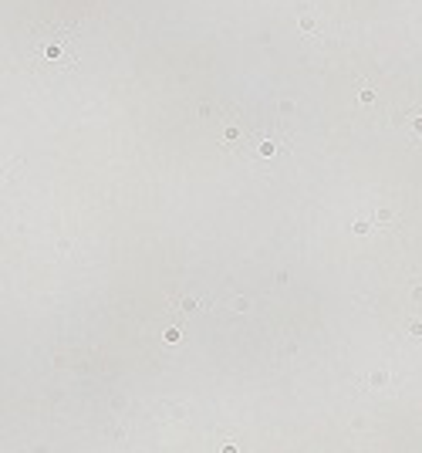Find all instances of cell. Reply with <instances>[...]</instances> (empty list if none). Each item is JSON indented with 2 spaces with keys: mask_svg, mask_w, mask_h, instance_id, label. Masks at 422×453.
<instances>
[{
  "mask_svg": "<svg viewBox=\"0 0 422 453\" xmlns=\"http://www.w3.org/2000/svg\"><path fill=\"white\" fill-rule=\"evenodd\" d=\"M220 142L230 152H236V156H247V152H257V136H254V129H250V122H247L244 115H230L226 119V125H223V136Z\"/></svg>",
  "mask_w": 422,
  "mask_h": 453,
  "instance_id": "2",
  "label": "cell"
},
{
  "mask_svg": "<svg viewBox=\"0 0 422 453\" xmlns=\"http://www.w3.org/2000/svg\"><path fill=\"white\" fill-rule=\"evenodd\" d=\"M300 31H304V34H314V24H311V17H300Z\"/></svg>",
  "mask_w": 422,
  "mask_h": 453,
  "instance_id": "5",
  "label": "cell"
},
{
  "mask_svg": "<svg viewBox=\"0 0 422 453\" xmlns=\"http://www.w3.org/2000/svg\"><path fill=\"white\" fill-rule=\"evenodd\" d=\"M78 34L68 24H47L31 37V44L24 51V65L34 78H61L71 75L78 65Z\"/></svg>",
  "mask_w": 422,
  "mask_h": 453,
  "instance_id": "1",
  "label": "cell"
},
{
  "mask_svg": "<svg viewBox=\"0 0 422 453\" xmlns=\"http://www.w3.org/2000/svg\"><path fill=\"white\" fill-rule=\"evenodd\" d=\"M274 152H277V142H274V139H264V142L257 146V156H274Z\"/></svg>",
  "mask_w": 422,
  "mask_h": 453,
  "instance_id": "3",
  "label": "cell"
},
{
  "mask_svg": "<svg viewBox=\"0 0 422 453\" xmlns=\"http://www.w3.org/2000/svg\"><path fill=\"white\" fill-rule=\"evenodd\" d=\"M358 98H361V102H372V98H375V88H368V85H365V88L358 91Z\"/></svg>",
  "mask_w": 422,
  "mask_h": 453,
  "instance_id": "4",
  "label": "cell"
},
{
  "mask_svg": "<svg viewBox=\"0 0 422 453\" xmlns=\"http://www.w3.org/2000/svg\"><path fill=\"white\" fill-rule=\"evenodd\" d=\"M412 136H422V115L412 119Z\"/></svg>",
  "mask_w": 422,
  "mask_h": 453,
  "instance_id": "6",
  "label": "cell"
}]
</instances>
